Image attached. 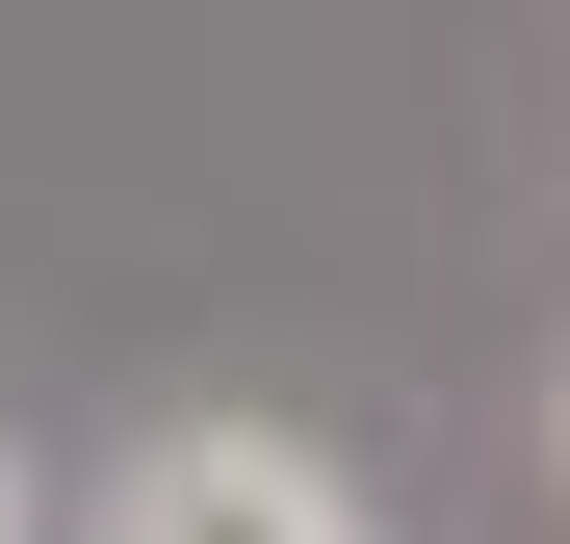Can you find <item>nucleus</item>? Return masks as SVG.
Segmentation results:
<instances>
[{
    "label": "nucleus",
    "mask_w": 570,
    "mask_h": 544,
    "mask_svg": "<svg viewBox=\"0 0 570 544\" xmlns=\"http://www.w3.org/2000/svg\"><path fill=\"white\" fill-rule=\"evenodd\" d=\"M544 441H570V363H544Z\"/></svg>",
    "instance_id": "obj_3"
},
{
    "label": "nucleus",
    "mask_w": 570,
    "mask_h": 544,
    "mask_svg": "<svg viewBox=\"0 0 570 544\" xmlns=\"http://www.w3.org/2000/svg\"><path fill=\"white\" fill-rule=\"evenodd\" d=\"M78 544H363L337 493V441H285V415H156L105 493H78Z\"/></svg>",
    "instance_id": "obj_1"
},
{
    "label": "nucleus",
    "mask_w": 570,
    "mask_h": 544,
    "mask_svg": "<svg viewBox=\"0 0 570 544\" xmlns=\"http://www.w3.org/2000/svg\"><path fill=\"white\" fill-rule=\"evenodd\" d=\"M0 544H52V493H27V441H0Z\"/></svg>",
    "instance_id": "obj_2"
}]
</instances>
